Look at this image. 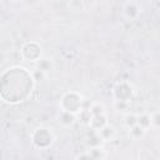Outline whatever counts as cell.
I'll use <instances>...</instances> for the list:
<instances>
[{"label":"cell","instance_id":"cell-1","mask_svg":"<svg viewBox=\"0 0 160 160\" xmlns=\"http://www.w3.org/2000/svg\"><path fill=\"white\" fill-rule=\"evenodd\" d=\"M81 96L76 92H68L62 100H61V105H62V110L71 112V114H76L79 112V110L81 109ZM81 111V110H80Z\"/></svg>","mask_w":160,"mask_h":160},{"label":"cell","instance_id":"cell-2","mask_svg":"<svg viewBox=\"0 0 160 160\" xmlns=\"http://www.w3.org/2000/svg\"><path fill=\"white\" fill-rule=\"evenodd\" d=\"M38 139H41V141L39 142V148H45V146H49L52 140H54V136L51 134V131L49 129H44V128H40L38 129L34 135H32V141L34 140H38Z\"/></svg>","mask_w":160,"mask_h":160},{"label":"cell","instance_id":"cell-3","mask_svg":"<svg viewBox=\"0 0 160 160\" xmlns=\"http://www.w3.org/2000/svg\"><path fill=\"white\" fill-rule=\"evenodd\" d=\"M114 135H115V130L110 125H105L104 128H101L100 130H98V136L100 138V140H104V141L111 140L114 138Z\"/></svg>","mask_w":160,"mask_h":160},{"label":"cell","instance_id":"cell-4","mask_svg":"<svg viewBox=\"0 0 160 160\" xmlns=\"http://www.w3.org/2000/svg\"><path fill=\"white\" fill-rule=\"evenodd\" d=\"M58 119H59V122H61L62 125H72L75 122V114H71V112L62 110L59 114Z\"/></svg>","mask_w":160,"mask_h":160},{"label":"cell","instance_id":"cell-5","mask_svg":"<svg viewBox=\"0 0 160 160\" xmlns=\"http://www.w3.org/2000/svg\"><path fill=\"white\" fill-rule=\"evenodd\" d=\"M138 125H140L142 129L146 130L151 125V116H149L146 114H142V115L138 116Z\"/></svg>","mask_w":160,"mask_h":160},{"label":"cell","instance_id":"cell-6","mask_svg":"<svg viewBox=\"0 0 160 160\" xmlns=\"http://www.w3.org/2000/svg\"><path fill=\"white\" fill-rule=\"evenodd\" d=\"M144 134H145V129H142L140 125H135V126L130 128V135L132 138H135V139L141 138Z\"/></svg>","mask_w":160,"mask_h":160},{"label":"cell","instance_id":"cell-7","mask_svg":"<svg viewBox=\"0 0 160 160\" xmlns=\"http://www.w3.org/2000/svg\"><path fill=\"white\" fill-rule=\"evenodd\" d=\"M125 122H126V125H128L129 129H130V128L138 125V116H135V115H132V114H131V115H126Z\"/></svg>","mask_w":160,"mask_h":160},{"label":"cell","instance_id":"cell-8","mask_svg":"<svg viewBox=\"0 0 160 160\" xmlns=\"http://www.w3.org/2000/svg\"><path fill=\"white\" fill-rule=\"evenodd\" d=\"M151 125L160 128V111H156L152 116H151Z\"/></svg>","mask_w":160,"mask_h":160},{"label":"cell","instance_id":"cell-9","mask_svg":"<svg viewBox=\"0 0 160 160\" xmlns=\"http://www.w3.org/2000/svg\"><path fill=\"white\" fill-rule=\"evenodd\" d=\"M76 160H95L90 154H81L76 158Z\"/></svg>","mask_w":160,"mask_h":160}]
</instances>
